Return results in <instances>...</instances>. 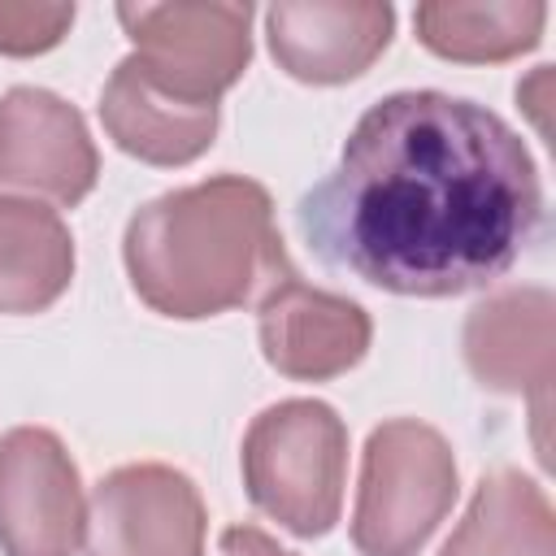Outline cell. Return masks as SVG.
<instances>
[{"label": "cell", "mask_w": 556, "mask_h": 556, "mask_svg": "<svg viewBox=\"0 0 556 556\" xmlns=\"http://www.w3.org/2000/svg\"><path fill=\"white\" fill-rule=\"evenodd\" d=\"M295 222L330 269L439 300L517 265L539 235L543 187L526 139L486 104L395 91L361 113Z\"/></svg>", "instance_id": "obj_1"}, {"label": "cell", "mask_w": 556, "mask_h": 556, "mask_svg": "<svg viewBox=\"0 0 556 556\" xmlns=\"http://www.w3.org/2000/svg\"><path fill=\"white\" fill-rule=\"evenodd\" d=\"M122 261L135 295L178 321L252 304L291 274L274 200L243 174H217L135 208Z\"/></svg>", "instance_id": "obj_2"}, {"label": "cell", "mask_w": 556, "mask_h": 556, "mask_svg": "<svg viewBox=\"0 0 556 556\" xmlns=\"http://www.w3.org/2000/svg\"><path fill=\"white\" fill-rule=\"evenodd\" d=\"M243 486L252 504L300 539L339 521L348 478V426L321 400H282L243 434Z\"/></svg>", "instance_id": "obj_3"}, {"label": "cell", "mask_w": 556, "mask_h": 556, "mask_svg": "<svg viewBox=\"0 0 556 556\" xmlns=\"http://www.w3.org/2000/svg\"><path fill=\"white\" fill-rule=\"evenodd\" d=\"M460 491L447 439L417 421L391 417L369 430L361 456V486L352 513V543L361 556H417Z\"/></svg>", "instance_id": "obj_4"}, {"label": "cell", "mask_w": 556, "mask_h": 556, "mask_svg": "<svg viewBox=\"0 0 556 556\" xmlns=\"http://www.w3.org/2000/svg\"><path fill=\"white\" fill-rule=\"evenodd\" d=\"M139 65L182 100L217 104L252 61V4H117Z\"/></svg>", "instance_id": "obj_5"}, {"label": "cell", "mask_w": 556, "mask_h": 556, "mask_svg": "<svg viewBox=\"0 0 556 556\" xmlns=\"http://www.w3.org/2000/svg\"><path fill=\"white\" fill-rule=\"evenodd\" d=\"M200 486L161 460L117 465L87 504V556H204Z\"/></svg>", "instance_id": "obj_6"}, {"label": "cell", "mask_w": 556, "mask_h": 556, "mask_svg": "<svg viewBox=\"0 0 556 556\" xmlns=\"http://www.w3.org/2000/svg\"><path fill=\"white\" fill-rule=\"evenodd\" d=\"M87 530L83 478L65 443L43 426L0 439V552L74 556Z\"/></svg>", "instance_id": "obj_7"}, {"label": "cell", "mask_w": 556, "mask_h": 556, "mask_svg": "<svg viewBox=\"0 0 556 556\" xmlns=\"http://www.w3.org/2000/svg\"><path fill=\"white\" fill-rule=\"evenodd\" d=\"M96 178L100 152L70 100L48 87H9L0 96V191H30L70 208Z\"/></svg>", "instance_id": "obj_8"}, {"label": "cell", "mask_w": 556, "mask_h": 556, "mask_svg": "<svg viewBox=\"0 0 556 556\" xmlns=\"http://www.w3.org/2000/svg\"><path fill=\"white\" fill-rule=\"evenodd\" d=\"M256 330L265 361L295 382L348 374L374 339L369 313L356 300L308 287L295 269L256 300Z\"/></svg>", "instance_id": "obj_9"}, {"label": "cell", "mask_w": 556, "mask_h": 556, "mask_svg": "<svg viewBox=\"0 0 556 556\" xmlns=\"http://www.w3.org/2000/svg\"><path fill=\"white\" fill-rule=\"evenodd\" d=\"M395 9L369 0H313L269 4L265 35L274 61L300 83H348L365 74L391 43Z\"/></svg>", "instance_id": "obj_10"}, {"label": "cell", "mask_w": 556, "mask_h": 556, "mask_svg": "<svg viewBox=\"0 0 556 556\" xmlns=\"http://www.w3.org/2000/svg\"><path fill=\"white\" fill-rule=\"evenodd\" d=\"M556 300L543 287H504L469 308L465 317V365L486 391L534 395L539 417L547 413V391L556 374L552 339Z\"/></svg>", "instance_id": "obj_11"}, {"label": "cell", "mask_w": 556, "mask_h": 556, "mask_svg": "<svg viewBox=\"0 0 556 556\" xmlns=\"http://www.w3.org/2000/svg\"><path fill=\"white\" fill-rule=\"evenodd\" d=\"M100 122L122 152L148 165H187L208 152L222 109L174 96L130 52L126 61H117L100 91Z\"/></svg>", "instance_id": "obj_12"}, {"label": "cell", "mask_w": 556, "mask_h": 556, "mask_svg": "<svg viewBox=\"0 0 556 556\" xmlns=\"http://www.w3.org/2000/svg\"><path fill=\"white\" fill-rule=\"evenodd\" d=\"M74 278V239L56 208L0 195V313H43Z\"/></svg>", "instance_id": "obj_13"}, {"label": "cell", "mask_w": 556, "mask_h": 556, "mask_svg": "<svg viewBox=\"0 0 556 556\" xmlns=\"http://www.w3.org/2000/svg\"><path fill=\"white\" fill-rule=\"evenodd\" d=\"M439 556H556V513L547 491L508 465L482 473Z\"/></svg>", "instance_id": "obj_14"}, {"label": "cell", "mask_w": 556, "mask_h": 556, "mask_svg": "<svg viewBox=\"0 0 556 556\" xmlns=\"http://www.w3.org/2000/svg\"><path fill=\"white\" fill-rule=\"evenodd\" d=\"M547 22L543 4H521V0H491V4H447V0H426L413 13L417 39L443 56V61H465V65H491L521 56L539 43Z\"/></svg>", "instance_id": "obj_15"}, {"label": "cell", "mask_w": 556, "mask_h": 556, "mask_svg": "<svg viewBox=\"0 0 556 556\" xmlns=\"http://www.w3.org/2000/svg\"><path fill=\"white\" fill-rule=\"evenodd\" d=\"M74 26V4H0V52L35 56L65 39Z\"/></svg>", "instance_id": "obj_16"}, {"label": "cell", "mask_w": 556, "mask_h": 556, "mask_svg": "<svg viewBox=\"0 0 556 556\" xmlns=\"http://www.w3.org/2000/svg\"><path fill=\"white\" fill-rule=\"evenodd\" d=\"M217 547H222V556H295L278 539H269L261 526H248V521L243 526H226Z\"/></svg>", "instance_id": "obj_17"}]
</instances>
